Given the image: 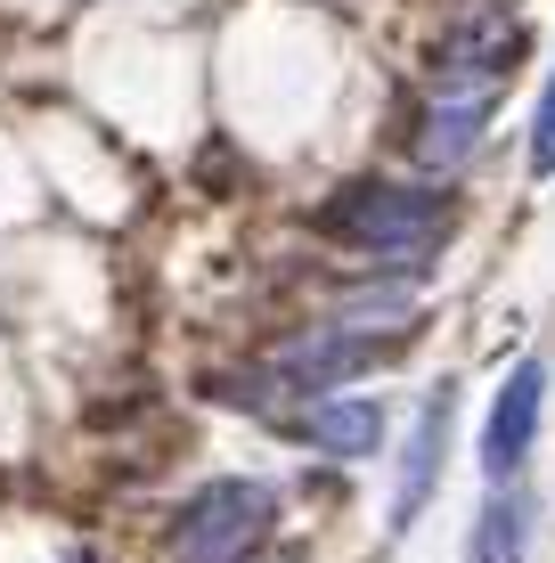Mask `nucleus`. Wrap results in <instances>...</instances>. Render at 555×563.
Masks as SVG:
<instances>
[{"label":"nucleus","instance_id":"obj_3","mask_svg":"<svg viewBox=\"0 0 555 563\" xmlns=\"http://www.w3.org/2000/svg\"><path fill=\"white\" fill-rule=\"evenodd\" d=\"M540 409H547V367L514 360L507 384H499V400H490V424H482V465L499 474V490H507L514 465L531 457V441H540Z\"/></svg>","mask_w":555,"mask_h":563},{"label":"nucleus","instance_id":"obj_2","mask_svg":"<svg viewBox=\"0 0 555 563\" xmlns=\"http://www.w3.org/2000/svg\"><path fill=\"white\" fill-rule=\"evenodd\" d=\"M270 515H278L270 482H204L180 507V522H171V555L180 563H245L262 548V531H270Z\"/></svg>","mask_w":555,"mask_h":563},{"label":"nucleus","instance_id":"obj_5","mask_svg":"<svg viewBox=\"0 0 555 563\" xmlns=\"http://www.w3.org/2000/svg\"><path fill=\"white\" fill-rule=\"evenodd\" d=\"M449 417H457V393L442 384L409 424V457H400V490H392V531H409V522L425 515L433 482H442V457H449Z\"/></svg>","mask_w":555,"mask_h":563},{"label":"nucleus","instance_id":"obj_10","mask_svg":"<svg viewBox=\"0 0 555 563\" xmlns=\"http://www.w3.org/2000/svg\"><path fill=\"white\" fill-rule=\"evenodd\" d=\"M262 563H302V555H262Z\"/></svg>","mask_w":555,"mask_h":563},{"label":"nucleus","instance_id":"obj_9","mask_svg":"<svg viewBox=\"0 0 555 563\" xmlns=\"http://www.w3.org/2000/svg\"><path fill=\"white\" fill-rule=\"evenodd\" d=\"M531 172H555V74H547V90H540V114H531Z\"/></svg>","mask_w":555,"mask_h":563},{"label":"nucleus","instance_id":"obj_4","mask_svg":"<svg viewBox=\"0 0 555 563\" xmlns=\"http://www.w3.org/2000/svg\"><path fill=\"white\" fill-rule=\"evenodd\" d=\"M385 352H392V343L359 335V327H311L302 343H286V352H278V376L302 384V393H328L335 400V384H352L359 367H376Z\"/></svg>","mask_w":555,"mask_h":563},{"label":"nucleus","instance_id":"obj_6","mask_svg":"<svg viewBox=\"0 0 555 563\" xmlns=\"http://www.w3.org/2000/svg\"><path fill=\"white\" fill-rule=\"evenodd\" d=\"M302 441L328 457H376V441H385V409L376 400H319L311 417H302Z\"/></svg>","mask_w":555,"mask_h":563},{"label":"nucleus","instance_id":"obj_1","mask_svg":"<svg viewBox=\"0 0 555 563\" xmlns=\"http://www.w3.org/2000/svg\"><path fill=\"white\" fill-rule=\"evenodd\" d=\"M319 229L343 245H359V254H425V245H442L449 229V197H433V188H392V180H359L343 188V197L319 212Z\"/></svg>","mask_w":555,"mask_h":563},{"label":"nucleus","instance_id":"obj_8","mask_svg":"<svg viewBox=\"0 0 555 563\" xmlns=\"http://www.w3.org/2000/svg\"><path fill=\"white\" fill-rule=\"evenodd\" d=\"M482 114H490V99H433L417 155H425V164H442V172H449V164H466L474 140H482Z\"/></svg>","mask_w":555,"mask_h":563},{"label":"nucleus","instance_id":"obj_7","mask_svg":"<svg viewBox=\"0 0 555 563\" xmlns=\"http://www.w3.org/2000/svg\"><path fill=\"white\" fill-rule=\"evenodd\" d=\"M523 548H531V498L523 490H499L482 515H474L466 563H523Z\"/></svg>","mask_w":555,"mask_h":563}]
</instances>
